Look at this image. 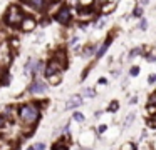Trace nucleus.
<instances>
[{"mask_svg":"<svg viewBox=\"0 0 156 150\" xmlns=\"http://www.w3.org/2000/svg\"><path fill=\"white\" fill-rule=\"evenodd\" d=\"M148 82H150V83H155V82H156V75H155V73H153V75H150Z\"/></svg>","mask_w":156,"mask_h":150,"instance_id":"393cba45","label":"nucleus"},{"mask_svg":"<svg viewBox=\"0 0 156 150\" xmlns=\"http://www.w3.org/2000/svg\"><path fill=\"white\" fill-rule=\"evenodd\" d=\"M44 149H46V145L44 144H35L34 145V150H44Z\"/></svg>","mask_w":156,"mask_h":150,"instance_id":"412c9836","label":"nucleus"},{"mask_svg":"<svg viewBox=\"0 0 156 150\" xmlns=\"http://www.w3.org/2000/svg\"><path fill=\"white\" fill-rule=\"evenodd\" d=\"M148 112H150V114L156 112V92L150 97V102H148Z\"/></svg>","mask_w":156,"mask_h":150,"instance_id":"1a4fd4ad","label":"nucleus"},{"mask_svg":"<svg viewBox=\"0 0 156 150\" xmlns=\"http://www.w3.org/2000/svg\"><path fill=\"white\" fill-rule=\"evenodd\" d=\"M40 67H42V62L39 60H29L25 65V73H37L40 72Z\"/></svg>","mask_w":156,"mask_h":150,"instance_id":"39448f33","label":"nucleus"},{"mask_svg":"<svg viewBox=\"0 0 156 150\" xmlns=\"http://www.w3.org/2000/svg\"><path fill=\"white\" fill-rule=\"evenodd\" d=\"M77 40H79L77 37H74L72 40H71V45H76V43H77Z\"/></svg>","mask_w":156,"mask_h":150,"instance_id":"c85d7f7f","label":"nucleus"},{"mask_svg":"<svg viewBox=\"0 0 156 150\" xmlns=\"http://www.w3.org/2000/svg\"><path fill=\"white\" fill-rule=\"evenodd\" d=\"M121 150H136V149H134V145L133 144H126V145L121 147Z\"/></svg>","mask_w":156,"mask_h":150,"instance_id":"a211bd4d","label":"nucleus"},{"mask_svg":"<svg viewBox=\"0 0 156 150\" xmlns=\"http://www.w3.org/2000/svg\"><path fill=\"white\" fill-rule=\"evenodd\" d=\"M141 4H143V5H146V4H148V0H141Z\"/></svg>","mask_w":156,"mask_h":150,"instance_id":"c756f323","label":"nucleus"},{"mask_svg":"<svg viewBox=\"0 0 156 150\" xmlns=\"http://www.w3.org/2000/svg\"><path fill=\"white\" fill-rule=\"evenodd\" d=\"M118 107H119V105H118V102H113V104H111V107H109V110H111V112H116V110H118Z\"/></svg>","mask_w":156,"mask_h":150,"instance_id":"aec40b11","label":"nucleus"},{"mask_svg":"<svg viewBox=\"0 0 156 150\" xmlns=\"http://www.w3.org/2000/svg\"><path fill=\"white\" fill-rule=\"evenodd\" d=\"M19 115L20 119L24 120V124H29V125H34L39 120V109L35 105H24L20 107L19 110Z\"/></svg>","mask_w":156,"mask_h":150,"instance_id":"f257e3e1","label":"nucleus"},{"mask_svg":"<svg viewBox=\"0 0 156 150\" xmlns=\"http://www.w3.org/2000/svg\"><path fill=\"white\" fill-rule=\"evenodd\" d=\"M20 25H22V30L30 32V30H34V27H35V20L27 17V18H24V20L20 22Z\"/></svg>","mask_w":156,"mask_h":150,"instance_id":"0eeeda50","label":"nucleus"},{"mask_svg":"<svg viewBox=\"0 0 156 150\" xmlns=\"http://www.w3.org/2000/svg\"><path fill=\"white\" fill-rule=\"evenodd\" d=\"M139 27H141V28H143V30H144L146 27H148V22H146L144 18H143V20H141V23H139Z\"/></svg>","mask_w":156,"mask_h":150,"instance_id":"b1692460","label":"nucleus"},{"mask_svg":"<svg viewBox=\"0 0 156 150\" xmlns=\"http://www.w3.org/2000/svg\"><path fill=\"white\" fill-rule=\"evenodd\" d=\"M5 127V117H0V129Z\"/></svg>","mask_w":156,"mask_h":150,"instance_id":"cd10ccee","label":"nucleus"},{"mask_svg":"<svg viewBox=\"0 0 156 150\" xmlns=\"http://www.w3.org/2000/svg\"><path fill=\"white\" fill-rule=\"evenodd\" d=\"M109 45H111V38H108V40L104 42V45H103V47H101V48L98 50V53H96V57H98V58H101V57H103L104 53H106V50H108V47H109Z\"/></svg>","mask_w":156,"mask_h":150,"instance_id":"9d476101","label":"nucleus"},{"mask_svg":"<svg viewBox=\"0 0 156 150\" xmlns=\"http://www.w3.org/2000/svg\"><path fill=\"white\" fill-rule=\"evenodd\" d=\"M81 104H82V98L81 97H72L67 102V109H76V107H79Z\"/></svg>","mask_w":156,"mask_h":150,"instance_id":"6e6552de","label":"nucleus"},{"mask_svg":"<svg viewBox=\"0 0 156 150\" xmlns=\"http://www.w3.org/2000/svg\"><path fill=\"white\" fill-rule=\"evenodd\" d=\"M25 4H29V5L35 7V9H40V7H44V0H24Z\"/></svg>","mask_w":156,"mask_h":150,"instance_id":"9b49d317","label":"nucleus"},{"mask_svg":"<svg viewBox=\"0 0 156 150\" xmlns=\"http://www.w3.org/2000/svg\"><path fill=\"white\" fill-rule=\"evenodd\" d=\"M27 150H34V149H27Z\"/></svg>","mask_w":156,"mask_h":150,"instance_id":"7c9ffc66","label":"nucleus"},{"mask_svg":"<svg viewBox=\"0 0 156 150\" xmlns=\"http://www.w3.org/2000/svg\"><path fill=\"white\" fill-rule=\"evenodd\" d=\"M138 73H139V68H138V67H133V68H131V75H133V77H136Z\"/></svg>","mask_w":156,"mask_h":150,"instance_id":"4be33fe9","label":"nucleus"},{"mask_svg":"<svg viewBox=\"0 0 156 150\" xmlns=\"http://www.w3.org/2000/svg\"><path fill=\"white\" fill-rule=\"evenodd\" d=\"M92 52H94V47H92V45H89L87 48L84 50V55H86V57H89V55H92Z\"/></svg>","mask_w":156,"mask_h":150,"instance_id":"ddd939ff","label":"nucleus"},{"mask_svg":"<svg viewBox=\"0 0 156 150\" xmlns=\"http://www.w3.org/2000/svg\"><path fill=\"white\" fill-rule=\"evenodd\" d=\"M113 9H114V4H109V5H104L103 7V12H104V14H108V12H111Z\"/></svg>","mask_w":156,"mask_h":150,"instance_id":"4468645a","label":"nucleus"},{"mask_svg":"<svg viewBox=\"0 0 156 150\" xmlns=\"http://www.w3.org/2000/svg\"><path fill=\"white\" fill-rule=\"evenodd\" d=\"M61 68H62V65H61L57 60H51L49 65H47V68H46V75H47V77H52V75H54V73H57Z\"/></svg>","mask_w":156,"mask_h":150,"instance_id":"20e7f679","label":"nucleus"},{"mask_svg":"<svg viewBox=\"0 0 156 150\" xmlns=\"http://www.w3.org/2000/svg\"><path fill=\"white\" fill-rule=\"evenodd\" d=\"M29 90H30L32 93H44V92L47 90V85L42 82V80H34Z\"/></svg>","mask_w":156,"mask_h":150,"instance_id":"423d86ee","label":"nucleus"},{"mask_svg":"<svg viewBox=\"0 0 156 150\" xmlns=\"http://www.w3.org/2000/svg\"><path fill=\"white\" fill-rule=\"evenodd\" d=\"M84 95H86V97H94L96 93H94V90H91V88H86V90H84Z\"/></svg>","mask_w":156,"mask_h":150,"instance_id":"6ab92c4d","label":"nucleus"},{"mask_svg":"<svg viewBox=\"0 0 156 150\" xmlns=\"http://www.w3.org/2000/svg\"><path fill=\"white\" fill-rule=\"evenodd\" d=\"M56 20H57L59 23H69V20H71V10H69L67 7L61 9V10L57 12V15H56Z\"/></svg>","mask_w":156,"mask_h":150,"instance_id":"7ed1b4c3","label":"nucleus"},{"mask_svg":"<svg viewBox=\"0 0 156 150\" xmlns=\"http://www.w3.org/2000/svg\"><path fill=\"white\" fill-rule=\"evenodd\" d=\"M24 20V15H22V12L19 7H10L9 12H7L5 15V22L9 25H19L20 22Z\"/></svg>","mask_w":156,"mask_h":150,"instance_id":"f03ea898","label":"nucleus"},{"mask_svg":"<svg viewBox=\"0 0 156 150\" xmlns=\"http://www.w3.org/2000/svg\"><path fill=\"white\" fill-rule=\"evenodd\" d=\"M138 53H139V48H134V50H131L129 57H134V55H138Z\"/></svg>","mask_w":156,"mask_h":150,"instance_id":"a878e982","label":"nucleus"},{"mask_svg":"<svg viewBox=\"0 0 156 150\" xmlns=\"http://www.w3.org/2000/svg\"><path fill=\"white\" fill-rule=\"evenodd\" d=\"M0 83L2 85H9V73H4V77H0Z\"/></svg>","mask_w":156,"mask_h":150,"instance_id":"f8f14e48","label":"nucleus"},{"mask_svg":"<svg viewBox=\"0 0 156 150\" xmlns=\"http://www.w3.org/2000/svg\"><path fill=\"white\" fill-rule=\"evenodd\" d=\"M74 120H77V122H82V120H84V115L81 114V112H76V114H74Z\"/></svg>","mask_w":156,"mask_h":150,"instance_id":"dca6fc26","label":"nucleus"},{"mask_svg":"<svg viewBox=\"0 0 156 150\" xmlns=\"http://www.w3.org/2000/svg\"><path fill=\"white\" fill-rule=\"evenodd\" d=\"M92 2L94 0H79V4L82 7H89V5H92Z\"/></svg>","mask_w":156,"mask_h":150,"instance_id":"2eb2a0df","label":"nucleus"},{"mask_svg":"<svg viewBox=\"0 0 156 150\" xmlns=\"http://www.w3.org/2000/svg\"><path fill=\"white\" fill-rule=\"evenodd\" d=\"M133 119H134V114L128 115V119H126V120H128V122H126V125H128V124H131V122H133Z\"/></svg>","mask_w":156,"mask_h":150,"instance_id":"bb28decb","label":"nucleus"},{"mask_svg":"<svg viewBox=\"0 0 156 150\" xmlns=\"http://www.w3.org/2000/svg\"><path fill=\"white\" fill-rule=\"evenodd\" d=\"M54 150H67V145L66 144H57V145H54Z\"/></svg>","mask_w":156,"mask_h":150,"instance_id":"f3484780","label":"nucleus"},{"mask_svg":"<svg viewBox=\"0 0 156 150\" xmlns=\"http://www.w3.org/2000/svg\"><path fill=\"white\" fill-rule=\"evenodd\" d=\"M134 15L136 17H141V15H143V9H141V7H138V9L134 10Z\"/></svg>","mask_w":156,"mask_h":150,"instance_id":"5701e85b","label":"nucleus"}]
</instances>
